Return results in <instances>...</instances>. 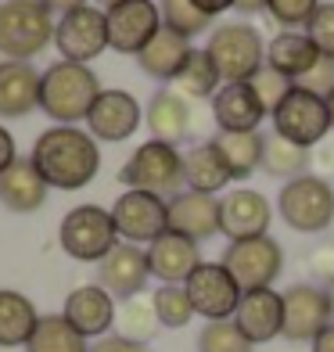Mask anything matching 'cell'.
<instances>
[{
    "label": "cell",
    "instance_id": "obj_25",
    "mask_svg": "<svg viewBox=\"0 0 334 352\" xmlns=\"http://www.w3.org/2000/svg\"><path fill=\"white\" fill-rule=\"evenodd\" d=\"M144 122L151 130V140H162V144H172V148H177V144L187 140V133H190V101L183 98V94H177L172 87L158 90L148 101Z\"/></svg>",
    "mask_w": 334,
    "mask_h": 352
},
{
    "label": "cell",
    "instance_id": "obj_37",
    "mask_svg": "<svg viewBox=\"0 0 334 352\" xmlns=\"http://www.w3.org/2000/svg\"><path fill=\"white\" fill-rule=\"evenodd\" d=\"M252 345L234 320H209L198 334V352H252Z\"/></svg>",
    "mask_w": 334,
    "mask_h": 352
},
{
    "label": "cell",
    "instance_id": "obj_1",
    "mask_svg": "<svg viewBox=\"0 0 334 352\" xmlns=\"http://www.w3.org/2000/svg\"><path fill=\"white\" fill-rule=\"evenodd\" d=\"M33 166L47 180V187L58 190H79L87 187L101 169V148L87 130L76 126H51L33 144Z\"/></svg>",
    "mask_w": 334,
    "mask_h": 352
},
{
    "label": "cell",
    "instance_id": "obj_46",
    "mask_svg": "<svg viewBox=\"0 0 334 352\" xmlns=\"http://www.w3.org/2000/svg\"><path fill=\"white\" fill-rule=\"evenodd\" d=\"M194 4L205 11V14H209V19H212V14H223V11H230L234 4H237V0H194Z\"/></svg>",
    "mask_w": 334,
    "mask_h": 352
},
{
    "label": "cell",
    "instance_id": "obj_36",
    "mask_svg": "<svg viewBox=\"0 0 334 352\" xmlns=\"http://www.w3.org/2000/svg\"><path fill=\"white\" fill-rule=\"evenodd\" d=\"M158 11H162V25L172 29V33H180V36H198L209 29V14H205L194 0H158Z\"/></svg>",
    "mask_w": 334,
    "mask_h": 352
},
{
    "label": "cell",
    "instance_id": "obj_32",
    "mask_svg": "<svg viewBox=\"0 0 334 352\" xmlns=\"http://www.w3.org/2000/svg\"><path fill=\"white\" fill-rule=\"evenodd\" d=\"M219 72H216V65H212V58H209V51H190V58L183 61V69H180V76L172 79V90L177 94H183L187 101H205V98H216V90H219Z\"/></svg>",
    "mask_w": 334,
    "mask_h": 352
},
{
    "label": "cell",
    "instance_id": "obj_33",
    "mask_svg": "<svg viewBox=\"0 0 334 352\" xmlns=\"http://www.w3.org/2000/svg\"><path fill=\"white\" fill-rule=\"evenodd\" d=\"M115 324H119V338H130V342H140L148 345L155 334H158V316H155V302L144 298V295H133L122 302V309L115 313Z\"/></svg>",
    "mask_w": 334,
    "mask_h": 352
},
{
    "label": "cell",
    "instance_id": "obj_14",
    "mask_svg": "<svg viewBox=\"0 0 334 352\" xmlns=\"http://www.w3.org/2000/svg\"><path fill=\"white\" fill-rule=\"evenodd\" d=\"M280 298H284L280 338H288V342H313L327 324H334V320H331L334 313H331V302H327L324 287H316V284H291Z\"/></svg>",
    "mask_w": 334,
    "mask_h": 352
},
{
    "label": "cell",
    "instance_id": "obj_41",
    "mask_svg": "<svg viewBox=\"0 0 334 352\" xmlns=\"http://www.w3.org/2000/svg\"><path fill=\"white\" fill-rule=\"evenodd\" d=\"M295 87L316 94V98H327V94L334 90V61H331V58H320L306 76H298V79H295Z\"/></svg>",
    "mask_w": 334,
    "mask_h": 352
},
{
    "label": "cell",
    "instance_id": "obj_31",
    "mask_svg": "<svg viewBox=\"0 0 334 352\" xmlns=\"http://www.w3.org/2000/svg\"><path fill=\"white\" fill-rule=\"evenodd\" d=\"M25 352H90V345L61 313H47L36 320V331L29 334Z\"/></svg>",
    "mask_w": 334,
    "mask_h": 352
},
{
    "label": "cell",
    "instance_id": "obj_45",
    "mask_svg": "<svg viewBox=\"0 0 334 352\" xmlns=\"http://www.w3.org/2000/svg\"><path fill=\"white\" fill-rule=\"evenodd\" d=\"M309 345H313V352H334V324H327Z\"/></svg>",
    "mask_w": 334,
    "mask_h": 352
},
{
    "label": "cell",
    "instance_id": "obj_11",
    "mask_svg": "<svg viewBox=\"0 0 334 352\" xmlns=\"http://www.w3.org/2000/svg\"><path fill=\"white\" fill-rule=\"evenodd\" d=\"M54 47L61 51V61H76V65H90L98 54L108 51V25L104 11L83 4L69 14H61L54 25Z\"/></svg>",
    "mask_w": 334,
    "mask_h": 352
},
{
    "label": "cell",
    "instance_id": "obj_15",
    "mask_svg": "<svg viewBox=\"0 0 334 352\" xmlns=\"http://www.w3.org/2000/svg\"><path fill=\"white\" fill-rule=\"evenodd\" d=\"M274 205L266 195L252 187H237L219 198V234L230 241H248V237H266Z\"/></svg>",
    "mask_w": 334,
    "mask_h": 352
},
{
    "label": "cell",
    "instance_id": "obj_22",
    "mask_svg": "<svg viewBox=\"0 0 334 352\" xmlns=\"http://www.w3.org/2000/svg\"><path fill=\"white\" fill-rule=\"evenodd\" d=\"M266 108L252 83H223L212 98V119L219 133H248L263 122Z\"/></svg>",
    "mask_w": 334,
    "mask_h": 352
},
{
    "label": "cell",
    "instance_id": "obj_39",
    "mask_svg": "<svg viewBox=\"0 0 334 352\" xmlns=\"http://www.w3.org/2000/svg\"><path fill=\"white\" fill-rule=\"evenodd\" d=\"M316 8H320V0H266L269 19L280 22L288 33H295V29H306L309 19L316 14Z\"/></svg>",
    "mask_w": 334,
    "mask_h": 352
},
{
    "label": "cell",
    "instance_id": "obj_19",
    "mask_svg": "<svg viewBox=\"0 0 334 352\" xmlns=\"http://www.w3.org/2000/svg\"><path fill=\"white\" fill-rule=\"evenodd\" d=\"M234 324L252 345L280 338V327H284V298H280V292H274V287L245 292L241 302H237V309H234Z\"/></svg>",
    "mask_w": 334,
    "mask_h": 352
},
{
    "label": "cell",
    "instance_id": "obj_13",
    "mask_svg": "<svg viewBox=\"0 0 334 352\" xmlns=\"http://www.w3.org/2000/svg\"><path fill=\"white\" fill-rule=\"evenodd\" d=\"M187 298L194 306V316L205 320H234V309L241 302V287L227 274L223 263H201L187 277Z\"/></svg>",
    "mask_w": 334,
    "mask_h": 352
},
{
    "label": "cell",
    "instance_id": "obj_29",
    "mask_svg": "<svg viewBox=\"0 0 334 352\" xmlns=\"http://www.w3.org/2000/svg\"><path fill=\"white\" fill-rule=\"evenodd\" d=\"M36 306L33 298L11 287H0V349H25L29 334L36 331Z\"/></svg>",
    "mask_w": 334,
    "mask_h": 352
},
{
    "label": "cell",
    "instance_id": "obj_34",
    "mask_svg": "<svg viewBox=\"0 0 334 352\" xmlns=\"http://www.w3.org/2000/svg\"><path fill=\"white\" fill-rule=\"evenodd\" d=\"M309 166V151L298 148V144L284 140V137H266L263 144V169L269 176H280V180H295V176H302Z\"/></svg>",
    "mask_w": 334,
    "mask_h": 352
},
{
    "label": "cell",
    "instance_id": "obj_38",
    "mask_svg": "<svg viewBox=\"0 0 334 352\" xmlns=\"http://www.w3.org/2000/svg\"><path fill=\"white\" fill-rule=\"evenodd\" d=\"M248 83H252V90L259 94V101H263V108H266V116H274V111L280 108V101H284V98H288V94L295 90V83H291L288 76L274 72L269 65H263L256 76L248 79Z\"/></svg>",
    "mask_w": 334,
    "mask_h": 352
},
{
    "label": "cell",
    "instance_id": "obj_5",
    "mask_svg": "<svg viewBox=\"0 0 334 352\" xmlns=\"http://www.w3.org/2000/svg\"><path fill=\"white\" fill-rule=\"evenodd\" d=\"M209 58L223 83H248L266 65V43L256 25L248 22H227L209 36Z\"/></svg>",
    "mask_w": 334,
    "mask_h": 352
},
{
    "label": "cell",
    "instance_id": "obj_12",
    "mask_svg": "<svg viewBox=\"0 0 334 352\" xmlns=\"http://www.w3.org/2000/svg\"><path fill=\"white\" fill-rule=\"evenodd\" d=\"M108 25V47L119 54H140L162 29V11L155 0H122V4L104 8Z\"/></svg>",
    "mask_w": 334,
    "mask_h": 352
},
{
    "label": "cell",
    "instance_id": "obj_47",
    "mask_svg": "<svg viewBox=\"0 0 334 352\" xmlns=\"http://www.w3.org/2000/svg\"><path fill=\"white\" fill-rule=\"evenodd\" d=\"M51 11H58V14H69V11H76V8H83V4H90V0H43Z\"/></svg>",
    "mask_w": 334,
    "mask_h": 352
},
{
    "label": "cell",
    "instance_id": "obj_27",
    "mask_svg": "<svg viewBox=\"0 0 334 352\" xmlns=\"http://www.w3.org/2000/svg\"><path fill=\"white\" fill-rule=\"evenodd\" d=\"M183 184H187V190L212 195V198H216V190H223L230 184V169H227V162H223V155L216 151L212 140L194 144L183 155Z\"/></svg>",
    "mask_w": 334,
    "mask_h": 352
},
{
    "label": "cell",
    "instance_id": "obj_44",
    "mask_svg": "<svg viewBox=\"0 0 334 352\" xmlns=\"http://www.w3.org/2000/svg\"><path fill=\"white\" fill-rule=\"evenodd\" d=\"M14 158H19V148H14V137H11V130H4L0 126V173H4Z\"/></svg>",
    "mask_w": 334,
    "mask_h": 352
},
{
    "label": "cell",
    "instance_id": "obj_8",
    "mask_svg": "<svg viewBox=\"0 0 334 352\" xmlns=\"http://www.w3.org/2000/svg\"><path fill=\"white\" fill-rule=\"evenodd\" d=\"M223 266L227 274L237 280V287L245 292H263V287H274V280L284 270V248L274 237H248V241H230L223 252Z\"/></svg>",
    "mask_w": 334,
    "mask_h": 352
},
{
    "label": "cell",
    "instance_id": "obj_18",
    "mask_svg": "<svg viewBox=\"0 0 334 352\" xmlns=\"http://www.w3.org/2000/svg\"><path fill=\"white\" fill-rule=\"evenodd\" d=\"M115 298H111L101 284H79L69 292L65 298V309L61 316L83 334V338H104V334L115 327Z\"/></svg>",
    "mask_w": 334,
    "mask_h": 352
},
{
    "label": "cell",
    "instance_id": "obj_52",
    "mask_svg": "<svg viewBox=\"0 0 334 352\" xmlns=\"http://www.w3.org/2000/svg\"><path fill=\"white\" fill-rule=\"evenodd\" d=\"M101 4H104V8H111V4H122V0H101Z\"/></svg>",
    "mask_w": 334,
    "mask_h": 352
},
{
    "label": "cell",
    "instance_id": "obj_40",
    "mask_svg": "<svg viewBox=\"0 0 334 352\" xmlns=\"http://www.w3.org/2000/svg\"><path fill=\"white\" fill-rule=\"evenodd\" d=\"M306 36L313 40L316 51H320V58H331L334 61V0L316 8V14H313L309 25H306Z\"/></svg>",
    "mask_w": 334,
    "mask_h": 352
},
{
    "label": "cell",
    "instance_id": "obj_23",
    "mask_svg": "<svg viewBox=\"0 0 334 352\" xmlns=\"http://www.w3.org/2000/svg\"><path fill=\"white\" fill-rule=\"evenodd\" d=\"M47 180L40 176V169L33 166V158H14V162L0 173V205L11 212H19V216H29V212H36L43 209V201H47Z\"/></svg>",
    "mask_w": 334,
    "mask_h": 352
},
{
    "label": "cell",
    "instance_id": "obj_4",
    "mask_svg": "<svg viewBox=\"0 0 334 352\" xmlns=\"http://www.w3.org/2000/svg\"><path fill=\"white\" fill-rule=\"evenodd\" d=\"M277 212L298 234H324L334 223V187L324 176L302 173L280 187Z\"/></svg>",
    "mask_w": 334,
    "mask_h": 352
},
{
    "label": "cell",
    "instance_id": "obj_16",
    "mask_svg": "<svg viewBox=\"0 0 334 352\" xmlns=\"http://www.w3.org/2000/svg\"><path fill=\"white\" fill-rule=\"evenodd\" d=\"M148 277H151L148 252L140 248V245L119 241V245L98 263V284L104 287L111 298H119V302H126V298H133V295L144 292Z\"/></svg>",
    "mask_w": 334,
    "mask_h": 352
},
{
    "label": "cell",
    "instance_id": "obj_26",
    "mask_svg": "<svg viewBox=\"0 0 334 352\" xmlns=\"http://www.w3.org/2000/svg\"><path fill=\"white\" fill-rule=\"evenodd\" d=\"M190 40L187 36H180V33H172V29H158L155 33V40L144 47V51L137 54V65H140V72L144 76H151V79H177L180 76V69H183V61L190 58Z\"/></svg>",
    "mask_w": 334,
    "mask_h": 352
},
{
    "label": "cell",
    "instance_id": "obj_28",
    "mask_svg": "<svg viewBox=\"0 0 334 352\" xmlns=\"http://www.w3.org/2000/svg\"><path fill=\"white\" fill-rule=\"evenodd\" d=\"M316 61H320V51L313 47L306 33H280L266 43V65L280 76H288L291 83L298 76H306Z\"/></svg>",
    "mask_w": 334,
    "mask_h": 352
},
{
    "label": "cell",
    "instance_id": "obj_51",
    "mask_svg": "<svg viewBox=\"0 0 334 352\" xmlns=\"http://www.w3.org/2000/svg\"><path fill=\"white\" fill-rule=\"evenodd\" d=\"M324 292H327V302H331V313H334V277L327 280V287H324Z\"/></svg>",
    "mask_w": 334,
    "mask_h": 352
},
{
    "label": "cell",
    "instance_id": "obj_3",
    "mask_svg": "<svg viewBox=\"0 0 334 352\" xmlns=\"http://www.w3.org/2000/svg\"><path fill=\"white\" fill-rule=\"evenodd\" d=\"M54 11L43 0L0 4V54L8 61H33L54 43Z\"/></svg>",
    "mask_w": 334,
    "mask_h": 352
},
{
    "label": "cell",
    "instance_id": "obj_20",
    "mask_svg": "<svg viewBox=\"0 0 334 352\" xmlns=\"http://www.w3.org/2000/svg\"><path fill=\"white\" fill-rule=\"evenodd\" d=\"M169 230L190 237L194 245L209 241L219 234V198L198 195V190H180L169 198Z\"/></svg>",
    "mask_w": 334,
    "mask_h": 352
},
{
    "label": "cell",
    "instance_id": "obj_35",
    "mask_svg": "<svg viewBox=\"0 0 334 352\" xmlns=\"http://www.w3.org/2000/svg\"><path fill=\"white\" fill-rule=\"evenodd\" d=\"M151 302H155V316H158V324H162V327L177 331V327H187L190 320H194V306H190L183 284H162L151 295Z\"/></svg>",
    "mask_w": 334,
    "mask_h": 352
},
{
    "label": "cell",
    "instance_id": "obj_6",
    "mask_svg": "<svg viewBox=\"0 0 334 352\" xmlns=\"http://www.w3.org/2000/svg\"><path fill=\"white\" fill-rule=\"evenodd\" d=\"M119 180L130 190H148L158 198H172L183 187V155L162 140H148L126 158V166L119 169Z\"/></svg>",
    "mask_w": 334,
    "mask_h": 352
},
{
    "label": "cell",
    "instance_id": "obj_21",
    "mask_svg": "<svg viewBox=\"0 0 334 352\" xmlns=\"http://www.w3.org/2000/svg\"><path fill=\"white\" fill-rule=\"evenodd\" d=\"M144 252H148L151 277H158L162 284H187V277L201 266V248L190 241V237H180L172 230H166Z\"/></svg>",
    "mask_w": 334,
    "mask_h": 352
},
{
    "label": "cell",
    "instance_id": "obj_10",
    "mask_svg": "<svg viewBox=\"0 0 334 352\" xmlns=\"http://www.w3.org/2000/svg\"><path fill=\"white\" fill-rule=\"evenodd\" d=\"M274 133L298 144V148H316L327 133H331V119H327V101L316 94L295 87L288 98L280 101L274 111Z\"/></svg>",
    "mask_w": 334,
    "mask_h": 352
},
{
    "label": "cell",
    "instance_id": "obj_50",
    "mask_svg": "<svg viewBox=\"0 0 334 352\" xmlns=\"http://www.w3.org/2000/svg\"><path fill=\"white\" fill-rule=\"evenodd\" d=\"M320 162L334 169V148H324V151H320Z\"/></svg>",
    "mask_w": 334,
    "mask_h": 352
},
{
    "label": "cell",
    "instance_id": "obj_43",
    "mask_svg": "<svg viewBox=\"0 0 334 352\" xmlns=\"http://www.w3.org/2000/svg\"><path fill=\"white\" fill-rule=\"evenodd\" d=\"M309 270L313 274H320V277H334V245H320L313 255H309Z\"/></svg>",
    "mask_w": 334,
    "mask_h": 352
},
{
    "label": "cell",
    "instance_id": "obj_30",
    "mask_svg": "<svg viewBox=\"0 0 334 352\" xmlns=\"http://www.w3.org/2000/svg\"><path fill=\"white\" fill-rule=\"evenodd\" d=\"M212 144H216V151L223 155V162H227V169H230V180H248L256 169H263V144H266V137L259 130L216 133Z\"/></svg>",
    "mask_w": 334,
    "mask_h": 352
},
{
    "label": "cell",
    "instance_id": "obj_2",
    "mask_svg": "<svg viewBox=\"0 0 334 352\" xmlns=\"http://www.w3.org/2000/svg\"><path fill=\"white\" fill-rule=\"evenodd\" d=\"M101 79L90 65L54 61L40 72V111L54 126H76L90 116L93 101L101 98Z\"/></svg>",
    "mask_w": 334,
    "mask_h": 352
},
{
    "label": "cell",
    "instance_id": "obj_49",
    "mask_svg": "<svg viewBox=\"0 0 334 352\" xmlns=\"http://www.w3.org/2000/svg\"><path fill=\"white\" fill-rule=\"evenodd\" d=\"M324 101H327V119H331V130H334V90L327 94V98H324Z\"/></svg>",
    "mask_w": 334,
    "mask_h": 352
},
{
    "label": "cell",
    "instance_id": "obj_9",
    "mask_svg": "<svg viewBox=\"0 0 334 352\" xmlns=\"http://www.w3.org/2000/svg\"><path fill=\"white\" fill-rule=\"evenodd\" d=\"M111 223H115L119 241L151 245L169 230V201L148 190H126L111 205Z\"/></svg>",
    "mask_w": 334,
    "mask_h": 352
},
{
    "label": "cell",
    "instance_id": "obj_24",
    "mask_svg": "<svg viewBox=\"0 0 334 352\" xmlns=\"http://www.w3.org/2000/svg\"><path fill=\"white\" fill-rule=\"evenodd\" d=\"M40 108V72L33 61L0 65V119H22Z\"/></svg>",
    "mask_w": 334,
    "mask_h": 352
},
{
    "label": "cell",
    "instance_id": "obj_7",
    "mask_svg": "<svg viewBox=\"0 0 334 352\" xmlns=\"http://www.w3.org/2000/svg\"><path fill=\"white\" fill-rule=\"evenodd\" d=\"M58 241L76 263H101L119 245L111 209H101V205H76V209H69L58 227Z\"/></svg>",
    "mask_w": 334,
    "mask_h": 352
},
{
    "label": "cell",
    "instance_id": "obj_17",
    "mask_svg": "<svg viewBox=\"0 0 334 352\" xmlns=\"http://www.w3.org/2000/svg\"><path fill=\"white\" fill-rule=\"evenodd\" d=\"M140 116L144 111H140V104L130 90H101V98L93 101L90 116H87V133L93 140L119 144V140L137 133Z\"/></svg>",
    "mask_w": 334,
    "mask_h": 352
},
{
    "label": "cell",
    "instance_id": "obj_42",
    "mask_svg": "<svg viewBox=\"0 0 334 352\" xmlns=\"http://www.w3.org/2000/svg\"><path fill=\"white\" fill-rule=\"evenodd\" d=\"M90 352H151V349L140 342H130V338H119V334H104V338L90 345Z\"/></svg>",
    "mask_w": 334,
    "mask_h": 352
},
{
    "label": "cell",
    "instance_id": "obj_48",
    "mask_svg": "<svg viewBox=\"0 0 334 352\" xmlns=\"http://www.w3.org/2000/svg\"><path fill=\"white\" fill-rule=\"evenodd\" d=\"M234 11H241V14H259V11H266V0H237Z\"/></svg>",
    "mask_w": 334,
    "mask_h": 352
}]
</instances>
